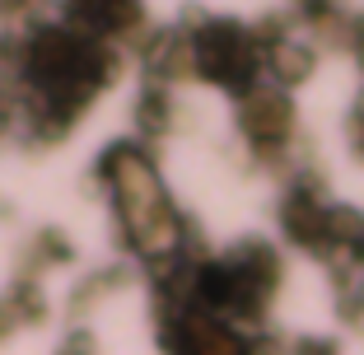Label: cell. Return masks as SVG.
<instances>
[{
    "label": "cell",
    "instance_id": "6da1fadb",
    "mask_svg": "<svg viewBox=\"0 0 364 355\" xmlns=\"http://www.w3.org/2000/svg\"><path fill=\"white\" fill-rule=\"evenodd\" d=\"M173 346H178V355H247L243 337H234L229 327L210 323V318H187V323L173 332Z\"/></svg>",
    "mask_w": 364,
    "mask_h": 355
}]
</instances>
